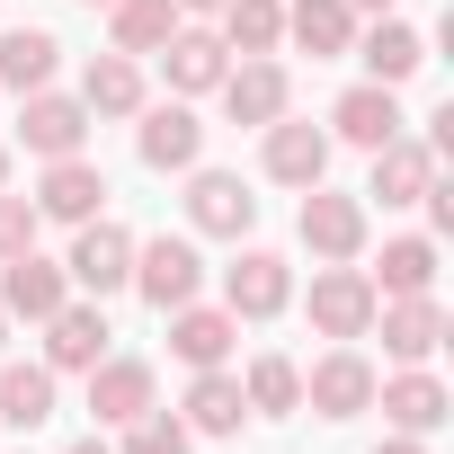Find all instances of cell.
I'll return each mask as SVG.
<instances>
[{
    "label": "cell",
    "mask_w": 454,
    "mask_h": 454,
    "mask_svg": "<svg viewBox=\"0 0 454 454\" xmlns=\"http://www.w3.org/2000/svg\"><path fill=\"white\" fill-rule=\"evenodd\" d=\"M134 286H143V303H152V312H178V303H196V286H205V259H196V241H187V232L134 241Z\"/></svg>",
    "instance_id": "6da1fadb"
},
{
    "label": "cell",
    "mask_w": 454,
    "mask_h": 454,
    "mask_svg": "<svg viewBox=\"0 0 454 454\" xmlns=\"http://www.w3.org/2000/svg\"><path fill=\"white\" fill-rule=\"evenodd\" d=\"M63 277L107 303L116 286H134V232H125V223H107V214H90L81 241H72V259H63Z\"/></svg>",
    "instance_id": "7a4b0ae2"
},
{
    "label": "cell",
    "mask_w": 454,
    "mask_h": 454,
    "mask_svg": "<svg viewBox=\"0 0 454 454\" xmlns=\"http://www.w3.org/2000/svg\"><path fill=\"white\" fill-rule=\"evenodd\" d=\"M374 286H365V268L356 259H339V268H312V330L321 339H365L374 330Z\"/></svg>",
    "instance_id": "3957f363"
},
{
    "label": "cell",
    "mask_w": 454,
    "mask_h": 454,
    "mask_svg": "<svg viewBox=\"0 0 454 454\" xmlns=\"http://www.w3.org/2000/svg\"><path fill=\"white\" fill-rule=\"evenodd\" d=\"M294 232H303V250H312L321 268L356 259V250H365V196H330V187H303V214H294Z\"/></svg>",
    "instance_id": "277c9868"
},
{
    "label": "cell",
    "mask_w": 454,
    "mask_h": 454,
    "mask_svg": "<svg viewBox=\"0 0 454 454\" xmlns=\"http://www.w3.org/2000/svg\"><path fill=\"white\" fill-rule=\"evenodd\" d=\"M294 303V268L277 250H241L232 268H223V312L232 321H277Z\"/></svg>",
    "instance_id": "5b68a950"
},
{
    "label": "cell",
    "mask_w": 454,
    "mask_h": 454,
    "mask_svg": "<svg viewBox=\"0 0 454 454\" xmlns=\"http://www.w3.org/2000/svg\"><path fill=\"white\" fill-rule=\"evenodd\" d=\"M374 383H383V374H374V365H365V356L339 339L330 356H312V374H303V401H312L321 419H356V410H374Z\"/></svg>",
    "instance_id": "8992f818"
},
{
    "label": "cell",
    "mask_w": 454,
    "mask_h": 454,
    "mask_svg": "<svg viewBox=\"0 0 454 454\" xmlns=\"http://www.w3.org/2000/svg\"><path fill=\"white\" fill-rule=\"evenodd\" d=\"M259 223V196L232 178V169H196L187 178V232H214V241H241Z\"/></svg>",
    "instance_id": "52a82bcc"
},
{
    "label": "cell",
    "mask_w": 454,
    "mask_h": 454,
    "mask_svg": "<svg viewBox=\"0 0 454 454\" xmlns=\"http://www.w3.org/2000/svg\"><path fill=\"white\" fill-rule=\"evenodd\" d=\"M374 330H383V356L427 365L436 339H445V303H436V294H383V303H374Z\"/></svg>",
    "instance_id": "ba28073f"
},
{
    "label": "cell",
    "mask_w": 454,
    "mask_h": 454,
    "mask_svg": "<svg viewBox=\"0 0 454 454\" xmlns=\"http://www.w3.org/2000/svg\"><path fill=\"white\" fill-rule=\"evenodd\" d=\"M63 303H72L63 259H36V250L0 259V312H10V321H45V312H63Z\"/></svg>",
    "instance_id": "9c48e42d"
},
{
    "label": "cell",
    "mask_w": 454,
    "mask_h": 454,
    "mask_svg": "<svg viewBox=\"0 0 454 454\" xmlns=\"http://www.w3.org/2000/svg\"><path fill=\"white\" fill-rule=\"evenodd\" d=\"M107 312H98V294L90 303H63V312H45V365L54 374H90L98 356H107Z\"/></svg>",
    "instance_id": "30bf717a"
},
{
    "label": "cell",
    "mask_w": 454,
    "mask_h": 454,
    "mask_svg": "<svg viewBox=\"0 0 454 454\" xmlns=\"http://www.w3.org/2000/svg\"><path fill=\"white\" fill-rule=\"evenodd\" d=\"M214 90H223V107H232V125H277L286 98H294V90H286V63H268V54H241Z\"/></svg>",
    "instance_id": "8fae6325"
},
{
    "label": "cell",
    "mask_w": 454,
    "mask_h": 454,
    "mask_svg": "<svg viewBox=\"0 0 454 454\" xmlns=\"http://www.w3.org/2000/svg\"><path fill=\"white\" fill-rule=\"evenodd\" d=\"M27 205H36L45 223H90V214L107 205V169L81 160V152H72V160H45V187H36Z\"/></svg>",
    "instance_id": "7c38bea8"
},
{
    "label": "cell",
    "mask_w": 454,
    "mask_h": 454,
    "mask_svg": "<svg viewBox=\"0 0 454 454\" xmlns=\"http://www.w3.org/2000/svg\"><path fill=\"white\" fill-rule=\"evenodd\" d=\"M401 125H410V116H401V98H392L383 81H356V90L330 107V134H339V143H356V152H383Z\"/></svg>",
    "instance_id": "4fadbf2b"
},
{
    "label": "cell",
    "mask_w": 454,
    "mask_h": 454,
    "mask_svg": "<svg viewBox=\"0 0 454 454\" xmlns=\"http://www.w3.org/2000/svg\"><path fill=\"white\" fill-rule=\"evenodd\" d=\"M259 134H268V178H277V187H321V169H330V134H321V125L277 116V125H259Z\"/></svg>",
    "instance_id": "5bb4252c"
},
{
    "label": "cell",
    "mask_w": 454,
    "mask_h": 454,
    "mask_svg": "<svg viewBox=\"0 0 454 454\" xmlns=\"http://www.w3.org/2000/svg\"><path fill=\"white\" fill-rule=\"evenodd\" d=\"M19 134H27L36 160H72V152L90 143V107H81V98H54V90H27V125H19Z\"/></svg>",
    "instance_id": "9a60e30c"
},
{
    "label": "cell",
    "mask_w": 454,
    "mask_h": 454,
    "mask_svg": "<svg viewBox=\"0 0 454 454\" xmlns=\"http://www.w3.org/2000/svg\"><path fill=\"white\" fill-rule=\"evenodd\" d=\"M427 187H436V152H427V143H410V134H392V143L374 152L365 196H383V214H392V205H419Z\"/></svg>",
    "instance_id": "2e32d148"
},
{
    "label": "cell",
    "mask_w": 454,
    "mask_h": 454,
    "mask_svg": "<svg viewBox=\"0 0 454 454\" xmlns=\"http://www.w3.org/2000/svg\"><path fill=\"white\" fill-rule=\"evenodd\" d=\"M90 410H98V427L143 419V410H152V365H143V356H98V365H90Z\"/></svg>",
    "instance_id": "e0dca14e"
},
{
    "label": "cell",
    "mask_w": 454,
    "mask_h": 454,
    "mask_svg": "<svg viewBox=\"0 0 454 454\" xmlns=\"http://www.w3.org/2000/svg\"><path fill=\"white\" fill-rule=\"evenodd\" d=\"M374 401H383V419H392L401 436H436V427H445V410H454V401H445V383H436L427 365H410V374L374 383Z\"/></svg>",
    "instance_id": "ac0fdd59"
},
{
    "label": "cell",
    "mask_w": 454,
    "mask_h": 454,
    "mask_svg": "<svg viewBox=\"0 0 454 454\" xmlns=\"http://www.w3.org/2000/svg\"><path fill=\"white\" fill-rule=\"evenodd\" d=\"M134 116H143V134H134L143 169H196V152H205V125H196L187 107H134Z\"/></svg>",
    "instance_id": "d6986e66"
},
{
    "label": "cell",
    "mask_w": 454,
    "mask_h": 454,
    "mask_svg": "<svg viewBox=\"0 0 454 454\" xmlns=\"http://www.w3.org/2000/svg\"><path fill=\"white\" fill-rule=\"evenodd\" d=\"M178 27H187L178 0H107V45L116 54H160Z\"/></svg>",
    "instance_id": "ffe728a7"
},
{
    "label": "cell",
    "mask_w": 454,
    "mask_h": 454,
    "mask_svg": "<svg viewBox=\"0 0 454 454\" xmlns=\"http://www.w3.org/2000/svg\"><path fill=\"white\" fill-rule=\"evenodd\" d=\"M348 54H356V63H365V72H374L383 90H401V81H410V72L427 63V36H419V27H401V19H374V27H365V36H356Z\"/></svg>",
    "instance_id": "44dd1931"
},
{
    "label": "cell",
    "mask_w": 454,
    "mask_h": 454,
    "mask_svg": "<svg viewBox=\"0 0 454 454\" xmlns=\"http://www.w3.org/2000/svg\"><path fill=\"white\" fill-rule=\"evenodd\" d=\"M286 36H294L312 63H330V54L356 45V10H348V0H286Z\"/></svg>",
    "instance_id": "7402d4cb"
},
{
    "label": "cell",
    "mask_w": 454,
    "mask_h": 454,
    "mask_svg": "<svg viewBox=\"0 0 454 454\" xmlns=\"http://www.w3.org/2000/svg\"><path fill=\"white\" fill-rule=\"evenodd\" d=\"M241 419H250V401H241V374L196 365V383H187V427H196V436H232Z\"/></svg>",
    "instance_id": "603a6c76"
},
{
    "label": "cell",
    "mask_w": 454,
    "mask_h": 454,
    "mask_svg": "<svg viewBox=\"0 0 454 454\" xmlns=\"http://www.w3.org/2000/svg\"><path fill=\"white\" fill-rule=\"evenodd\" d=\"M232 339H241L232 312H205V303H178V312H169V348H178V365H223V356H232Z\"/></svg>",
    "instance_id": "cb8c5ba5"
},
{
    "label": "cell",
    "mask_w": 454,
    "mask_h": 454,
    "mask_svg": "<svg viewBox=\"0 0 454 454\" xmlns=\"http://www.w3.org/2000/svg\"><path fill=\"white\" fill-rule=\"evenodd\" d=\"M374 294H436V241L427 232H401L383 241V268H365Z\"/></svg>",
    "instance_id": "d4e9b609"
},
{
    "label": "cell",
    "mask_w": 454,
    "mask_h": 454,
    "mask_svg": "<svg viewBox=\"0 0 454 454\" xmlns=\"http://www.w3.org/2000/svg\"><path fill=\"white\" fill-rule=\"evenodd\" d=\"M160 63H169V90H214L223 72H232V45L205 36V27H178V36L160 45Z\"/></svg>",
    "instance_id": "484cf974"
},
{
    "label": "cell",
    "mask_w": 454,
    "mask_h": 454,
    "mask_svg": "<svg viewBox=\"0 0 454 454\" xmlns=\"http://www.w3.org/2000/svg\"><path fill=\"white\" fill-rule=\"evenodd\" d=\"M241 401H250V419H294L303 410V365L294 356H250Z\"/></svg>",
    "instance_id": "4316f807"
},
{
    "label": "cell",
    "mask_w": 454,
    "mask_h": 454,
    "mask_svg": "<svg viewBox=\"0 0 454 454\" xmlns=\"http://www.w3.org/2000/svg\"><path fill=\"white\" fill-rule=\"evenodd\" d=\"M81 107H90V116H134V107H143V72H134V54H98V63L81 72Z\"/></svg>",
    "instance_id": "83f0119b"
},
{
    "label": "cell",
    "mask_w": 454,
    "mask_h": 454,
    "mask_svg": "<svg viewBox=\"0 0 454 454\" xmlns=\"http://www.w3.org/2000/svg\"><path fill=\"white\" fill-rule=\"evenodd\" d=\"M54 63H63V45L45 27H10V36H0V90H45Z\"/></svg>",
    "instance_id": "f1b7e54d"
},
{
    "label": "cell",
    "mask_w": 454,
    "mask_h": 454,
    "mask_svg": "<svg viewBox=\"0 0 454 454\" xmlns=\"http://www.w3.org/2000/svg\"><path fill=\"white\" fill-rule=\"evenodd\" d=\"M223 45L232 54H277L286 45V0H223Z\"/></svg>",
    "instance_id": "f546056e"
},
{
    "label": "cell",
    "mask_w": 454,
    "mask_h": 454,
    "mask_svg": "<svg viewBox=\"0 0 454 454\" xmlns=\"http://www.w3.org/2000/svg\"><path fill=\"white\" fill-rule=\"evenodd\" d=\"M54 419V365H10L0 374V427H45Z\"/></svg>",
    "instance_id": "4dcf8cb0"
},
{
    "label": "cell",
    "mask_w": 454,
    "mask_h": 454,
    "mask_svg": "<svg viewBox=\"0 0 454 454\" xmlns=\"http://www.w3.org/2000/svg\"><path fill=\"white\" fill-rule=\"evenodd\" d=\"M187 445H196V427H187L178 410H160V401H152L143 419H125V454H187Z\"/></svg>",
    "instance_id": "1f68e13d"
},
{
    "label": "cell",
    "mask_w": 454,
    "mask_h": 454,
    "mask_svg": "<svg viewBox=\"0 0 454 454\" xmlns=\"http://www.w3.org/2000/svg\"><path fill=\"white\" fill-rule=\"evenodd\" d=\"M36 223H45V214H36L27 196H10V187H0V259H19V250H36Z\"/></svg>",
    "instance_id": "d6a6232c"
},
{
    "label": "cell",
    "mask_w": 454,
    "mask_h": 454,
    "mask_svg": "<svg viewBox=\"0 0 454 454\" xmlns=\"http://www.w3.org/2000/svg\"><path fill=\"white\" fill-rule=\"evenodd\" d=\"M374 454H427V436H401V427H392V436H383Z\"/></svg>",
    "instance_id": "836d02e7"
},
{
    "label": "cell",
    "mask_w": 454,
    "mask_h": 454,
    "mask_svg": "<svg viewBox=\"0 0 454 454\" xmlns=\"http://www.w3.org/2000/svg\"><path fill=\"white\" fill-rule=\"evenodd\" d=\"M72 454H116V445H107V436H81V445H72Z\"/></svg>",
    "instance_id": "e575fe53"
},
{
    "label": "cell",
    "mask_w": 454,
    "mask_h": 454,
    "mask_svg": "<svg viewBox=\"0 0 454 454\" xmlns=\"http://www.w3.org/2000/svg\"><path fill=\"white\" fill-rule=\"evenodd\" d=\"M178 10H223V0H178Z\"/></svg>",
    "instance_id": "d590c367"
},
{
    "label": "cell",
    "mask_w": 454,
    "mask_h": 454,
    "mask_svg": "<svg viewBox=\"0 0 454 454\" xmlns=\"http://www.w3.org/2000/svg\"><path fill=\"white\" fill-rule=\"evenodd\" d=\"M348 10H392V0H348Z\"/></svg>",
    "instance_id": "8d00e7d4"
},
{
    "label": "cell",
    "mask_w": 454,
    "mask_h": 454,
    "mask_svg": "<svg viewBox=\"0 0 454 454\" xmlns=\"http://www.w3.org/2000/svg\"><path fill=\"white\" fill-rule=\"evenodd\" d=\"M0 187H10V152H0Z\"/></svg>",
    "instance_id": "74e56055"
},
{
    "label": "cell",
    "mask_w": 454,
    "mask_h": 454,
    "mask_svg": "<svg viewBox=\"0 0 454 454\" xmlns=\"http://www.w3.org/2000/svg\"><path fill=\"white\" fill-rule=\"evenodd\" d=\"M0 339H10V312H0Z\"/></svg>",
    "instance_id": "f35d334b"
},
{
    "label": "cell",
    "mask_w": 454,
    "mask_h": 454,
    "mask_svg": "<svg viewBox=\"0 0 454 454\" xmlns=\"http://www.w3.org/2000/svg\"><path fill=\"white\" fill-rule=\"evenodd\" d=\"M90 10H107V0H90Z\"/></svg>",
    "instance_id": "ab89813d"
}]
</instances>
